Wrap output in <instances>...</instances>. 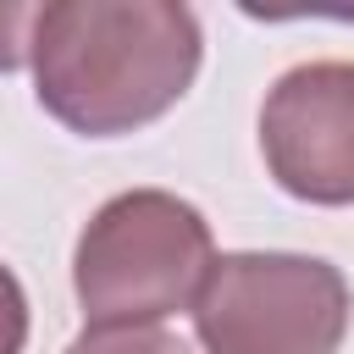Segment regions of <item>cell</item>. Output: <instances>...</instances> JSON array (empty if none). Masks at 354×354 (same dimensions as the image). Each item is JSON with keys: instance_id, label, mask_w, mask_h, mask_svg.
<instances>
[{"instance_id": "cell-1", "label": "cell", "mask_w": 354, "mask_h": 354, "mask_svg": "<svg viewBox=\"0 0 354 354\" xmlns=\"http://www.w3.org/2000/svg\"><path fill=\"white\" fill-rule=\"evenodd\" d=\"M199 17L177 0H50L33 22V94L83 133L122 138L160 122L199 77Z\"/></svg>"}, {"instance_id": "cell-2", "label": "cell", "mask_w": 354, "mask_h": 354, "mask_svg": "<svg viewBox=\"0 0 354 354\" xmlns=\"http://www.w3.org/2000/svg\"><path fill=\"white\" fill-rule=\"evenodd\" d=\"M210 266V221L166 188H133L105 199L77 232L72 288L88 326H160L194 310Z\"/></svg>"}, {"instance_id": "cell-3", "label": "cell", "mask_w": 354, "mask_h": 354, "mask_svg": "<svg viewBox=\"0 0 354 354\" xmlns=\"http://www.w3.org/2000/svg\"><path fill=\"white\" fill-rule=\"evenodd\" d=\"M194 332L205 354H337L348 282L321 254H216L194 299Z\"/></svg>"}, {"instance_id": "cell-4", "label": "cell", "mask_w": 354, "mask_h": 354, "mask_svg": "<svg viewBox=\"0 0 354 354\" xmlns=\"http://www.w3.org/2000/svg\"><path fill=\"white\" fill-rule=\"evenodd\" d=\"M260 155L282 194L354 205V61H304L260 105Z\"/></svg>"}, {"instance_id": "cell-5", "label": "cell", "mask_w": 354, "mask_h": 354, "mask_svg": "<svg viewBox=\"0 0 354 354\" xmlns=\"http://www.w3.org/2000/svg\"><path fill=\"white\" fill-rule=\"evenodd\" d=\"M66 354H188L166 326H88Z\"/></svg>"}, {"instance_id": "cell-6", "label": "cell", "mask_w": 354, "mask_h": 354, "mask_svg": "<svg viewBox=\"0 0 354 354\" xmlns=\"http://www.w3.org/2000/svg\"><path fill=\"white\" fill-rule=\"evenodd\" d=\"M33 22H39V6L0 0V72H17L33 55Z\"/></svg>"}, {"instance_id": "cell-7", "label": "cell", "mask_w": 354, "mask_h": 354, "mask_svg": "<svg viewBox=\"0 0 354 354\" xmlns=\"http://www.w3.org/2000/svg\"><path fill=\"white\" fill-rule=\"evenodd\" d=\"M28 348V293L11 277V266H0V354H22Z\"/></svg>"}]
</instances>
